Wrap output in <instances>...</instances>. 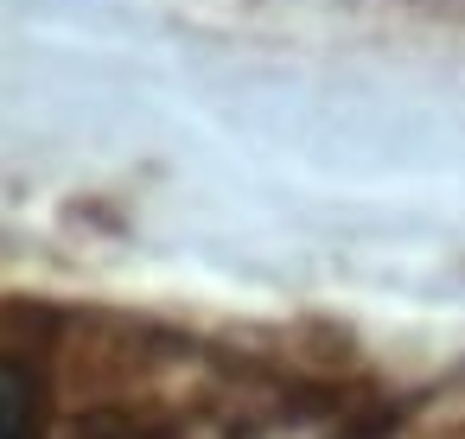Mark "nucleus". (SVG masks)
<instances>
[{
	"mask_svg": "<svg viewBox=\"0 0 465 439\" xmlns=\"http://www.w3.org/2000/svg\"><path fill=\"white\" fill-rule=\"evenodd\" d=\"M39 426V388L26 363H7V439H33Z\"/></svg>",
	"mask_w": 465,
	"mask_h": 439,
	"instance_id": "f257e3e1",
	"label": "nucleus"
},
{
	"mask_svg": "<svg viewBox=\"0 0 465 439\" xmlns=\"http://www.w3.org/2000/svg\"><path fill=\"white\" fill-rule=\"evenodd\" d=\"M103 439H141V433H103Z\"/></svg>",
	"mask_w": 465,
	"mask_h": 439,
	"instance_id": "f03ea898",
	"label": "nucleus"
}]
</instances>
